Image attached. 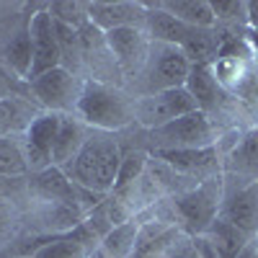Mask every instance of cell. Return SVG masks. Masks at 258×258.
Here are the masks:
<instances>
[{
  "instance_id": "6da1fadb",
  "label": "cell",
  "mask_w": 258,
  "mask_h": 258,
  "mask_svg": "<svg viewBox=\"0 0 258 258\" xmlns=\"http://www.w3.org/2000/svg\"><path fill=\"white\" fill-rule=\"evenodd\" d=\"M121 158L124 153L119 150L116 140L109 132H96L93 129L88 140H85L83 150L78 153V158L70 165H64L62 170L78 186L98 194V197H109L116 183Z\"/></svg>"
},
{
  "instance_id": "7a4b0ae2",
  "label": "cell",
  "mask_w": 258,
  "mask_h": 258,
  "mask_svg": "<svg viewBox=\"0 0 258 258\" xmlns=\"http://www.w3.org/2000/svg\"><path fill=\"white\" fill-rule=\"evenodd\" d=\"M78 116L96 132H114L135 121V101H129L119 88L96 78L83 80V93L78 101Z\"/></svg>"
},
{
  "instance_id": "3957f363",
  "label": "cell",
  "mask_w": 258,
  "mask_h": 258,
  "mask_svg": "<svg viewBox=\"0 0 258 258\" xmlns=\"http://www.w3.org/2000/svg\"><path fill=\"white\" fill-rule=\"evenodd\" d=\"M222 207V181L220 176H212L202 183H197L194 188L178 194L170 202L173 209V220L178 222V227L191 235V238H199L207 232V227L217 220Z\"/></svg>"
},
{
  "instance_id": "277c9868",
  "label": "cell",
  "mask_w": 258,
  "mask_h": 258,
  "mask_svg": "<svg viewBox=\"0 0 258 258\" xmlns=\"http://www.w3.org/2000/svg\"><path fill=\"white\" fill-rule=\"evenodd\" d=\"M188 73H191V62L186 59L181 47L150 41V54L142 68L145 96L173 91V88H186Z\"/></svg>"
},
{
  "instance_id": "5b68a950",
  "label": "cell",
  "mask_w": 258,
  "mask_h": 258,
  "mask_svg": "<svg viewBox=\"0 0 258 258\" xmlns=\"http://www.w3.org/2000/svg\"><path fill=\"white\" fill-rule=\"evenodd\" d=\"M155 150H194L214 145V126L204 111H191L150 132Z\"/></svg>"
},
{
  "instance_id": "8992f818",
  "label": "cell",
  "mask_w": 258,
  "mask_h": 258,
  "mask_svg": "<svg viewBox=\"0 0 258 258\" xmlns=\"http://www.w3.org/2000/svg\"><path fill=\"white\" fill-rule=\"evenodd\" d=\"M191 111H199L197 101L191 98L186 88H173V91H163V93H150L140 96L135 101V119L147 126L150 132L168 121H173L178 116H186Z\"/></svg>"
},
{
  "instance_id": "52a82bcc",
  "label": "cell",
  "mask_w": 258,
  "mask_h": 258,
  "mask_svg": "<svg viewBox=\"0 0 258 258\" xmlns=\"http://www.w3.org/2000/svg\"><path fill=\"white\" fill-rule=\"evenodd\" d=\"M29 88H31V96L39 101V106H44L47 111H54V114H64L70 109H78L83 83L68 68H57L29 80Z\"/></svg>"
},
{
  "instance_id": "ba28073f",
  "label": "cell",
  "mask_w": 258,
  "mask_h": 258,
  "mask_svg": "<svg viewBox=\"0 0 258 258\" xmlns=\"http://www.w3.org/2000/svg\"><path fill=\"white\" fill-rule=\"evenodd\" d=\"M62 124V114L54 111H41L24 132V155L29 163V173H39L52 165V150H54V140Z\"/></svg>"
},
{
  "instance_id": "9c48e42d",
  "label": "cell",
  "mask_w": 258,
  "mask_h": 258,
  "mask_svg": "<svg viewBox=\"0 0 258 258\" xmlns=\"http://www.w3.org/2000/svg\"><path fill=\"white\" fill-rule=\"evenodd\" d=\"M29 34H31V49H34V59H31V73L29 80L44 75L49 70L62 68V52L57 44V31H54V18L49 16V11H39L31 16L29 21Z\"/></svg>"
},
{
  "instance_id": "30bf717a",
  "label": "cell",
  "mask_w": 258,
  "mask_h": 258,
  "mask_svg": "<svg viewBox=\"0 0 258 258\" xmlns=\"http://www.w3.org/2000/svg\"><path fill=\"white\" fill-rule=\"evenodd\" d=\"M106 47L114 54L116 64L126 73V75H137L142 73L147 54H150V41L145 36V29L137 26H124V29H114L103 36Z\"/></svg>"
},
{
  "instance_id": "8fae6325",
  "label": "cell",
  "mask_w": 258,
  "mask_h": 258,
  "mask_svg": "<svg viewBox=\"0 0 258 258\" xmlns=\"http://www.w3.org/2000/svg\"><path fill=\"white\" fill-rule=\"evenodd\" d=\"M98 248L101 240L85 225H78L68 232L44 235V245H39L31 258H91Z\"/></svg>"
},
{
  "instance_id": "7c38bea8",
  "label": "cell",
  "mask_w": 258,
  "mask_h": 258,
  "mask_svg": "<svg viewBox=\"0 0 258 258\" xmlns=\"http://www.w3.org/2000/svg\"><path fill=\"white\" fill-rule=\"evenodd\" d=\"M220 217L243 230L245 235H258V181L245 183L238 191H227L222 197Z\"/></svg>"
},
{
  "instance_id": "4fadbf2b",
  "label": "cell",
  "mask_w": 258,
  "mask_h": 258,
  "mask_svg": "<svg viewBox=\"0 0 258 258\" xmlns=\"http://www.w3.org/2000/svg\"><path fill=\"white\" fill-rule=\"evenodd\" d=\"M155 158L183 176H202L204 181L212 178L214 170H220L217 147H194V150H155Z\"/></svg>"
},
{
  "instance_id": "5bb4252c",
  "label": "cell",
  "mask_w": 258,
  "mask_h": 258,
  "mask_svg": "<svg viewBox=\"0 0 258 258\" xmlns=\"http://www.w3.org/2000/svg\"><path fill=\"white\" fill-rule=\"evenodd\" d=\"M88 11V24L98 26L101 31H114V29H124V26H137L145 29V18H147V8L145 3H85Z\"/></svg>"
},
{
  "instance_id": "9a60e30c",
  "label": "cell",
  "mask_w": 258,
  "mask_h": 258,
  "mask_svg": "<svg viewBox=\"0 0 258 258\" xmlns=\"http://www.w3.org/2000/svg\"><path fill=\"white\" fill-rule=\"evenodd\" d=\"M186 91L191 93L194 101H197L199 111H204L207 116H209L212 109H217L220 101H222V83L214 75L212 64H191Z\"/></svg>"
},
{
  "instance_id": "2e32d148",
  "label": "cell",
  "mask_w": 258,
  "mask_h": 258,
  "mask_svg": "<svg viewBox=\"0 0 258 258\" xmlns=\"http://www.w3.org/2000/svg\"><path fill=\"white\" fill-rule=\"evenodd\" d=\"M88 135H91L88 126H85L80 119H73L70 114H62V124H59L54 150H52V165H57V168L70 165L78 158V153L83 150Z\"/></svg>"
},
{
  "instance_id": "e0dca14e",
  "label": "cell",
  "mask_w": 258,
  "mask_h": 258,
  "mask_svg": "<svg viewBox=\"0 0 258 258\" xmlns=\"http://www.w3.org/2000/svg\"><path fill=\"white\" fill-rule=\"evenodd\" d=\"M147 8V18H145V31L153 41H160V44H173L181 47L183 39L188 36L191 26L181 24L178 18H173L168 11H163L158 3H145Z\"/></svg>"
},
{
  "instance_id": "ac0fdd59",
  "label": "cell",
  "mask_w": 258,
  "mask_h": 258,
  "mask_svg": "<svg viewBox=\"0 0 258 258\" xmlns=\"http://www.w3.org/2000/svg\"><path fill=\"white\" fill-rule=\"evenodd\" d=\"M202 238L212 245V250L217 253V258H238L243 253V248L253 240L250 235H245L243 230H238L227 220H222L220 214H217V220L207 227V232L202 235Z\"/></svg>"
},
{
  "instance_id": "d6986e66",
  "label": "cell",
  "mask_w": 258,
  "mask_h": 258,
  "mask_svg": "<svg viewBox=\"0 0 258 258\" xmlns=\"http://www.w3.org/2000/svg\"><path fill=\"white\" fill-rule=\"evenodd\" d=\"M41 111H36L31 101L21 98V96H6L0 98V137H8V135H16L21 129H29V124L39 116Z\"/></svg>"
},
{
  "instance_id": "ffe728a7",
  "label": "cell",
  "mask_w": 258,
  "mask_h": 258,
  "mask_svg": "<svg viewBox=\"0 0 258 258\" xmlns=\"http://www.w3.org/2000/svg\"><path fill=\"white\" fill-rule=\"evenodd\" d=\"M158 6L191 29H212L214 26V13L207 0H163Z\"/></svg>"
},
{
  "instance_id": "44dd1931",
  "label": "cell",
  "mask_w": 258,
  "mask_h": 258,
  "mask_svg": "<svg viewBox=\"0 0 258 258\" xmlns=\"http://www.w3.org/2000/svg\"><path fill=\"white\" fill-rule=\"evenodd\" d=\"M220 36L214 29H191L188 36L183 39L181 52L191 64H212L220 52Z\"/></svg>"
},
{
  "instance_id": "7402d4cb",
  "label": "cell",
  "mask_w": 258,
  "mask_h": 258,
  "mask_svg": "<svg viewBox=\"0 0 258 258\" xmlns=\"http://www.w3.org/2000/svg\"><path fill=\"white\" fill-rule=\"evenodd\" d=\"M140 227H142V220H140V217L116 225V227L101 240L103 255H106V258H129V255H132V250H135Z\"/></svg>"
},
{
  "instance_id": "603a6c76",
  "label": "cell",
  "mask_w": 258,
  "mask_h": 258,
  "mask_svg": "<svg viewBox=\"0 0 258 258\" xmlns=\"http://www.w3.org/2000/svg\"><path fill=\"white\" fill-rule=\"evenodd\" d=\"M6 59L8 64L16 70V75L26 78L29 80V73H31V59H34V49H31V34H29V24L24 29H18L11 41L6 44Z\"/></svg>"
},
{
  "instance_id": "cb8c5ba5",
  "label": "cell",
  "mask_w": 258,
  "mask_h": 258,
  "mask_svg": "<svg viewBox=\"0 0 258 258\" xmlns=\"http://www.w3.org/2000/svg\"><path fill=\"white\" fill-rule=\"evenodd\" d=\"M0 173L11 176V178H26V173H29L24 145L13 135L0 137Z\"/></svg>"
},
{
  "instance_id": "d4e9b609",
  "label": "cell",
  "mask_w": 258,
  "mask_h": 258,
  "mask_svg": "<svg viewBox=\"0 0 258 258\" xmlns=\"http://www.w3.org/2000/svg\"><path fill=\"white\" fill-rule=\"evenodd\" d=\"M227 168L232 173H240V176H253L258 181V132L248 135L240 147H235V153L227 163Z\"/></svg>"
},
{
  "instance_id": "484cf974",
  "label": "cell",
  "mask_w": 258,
  "mask_h": 258,
  "mask_svg": "<svg viewBox=\"0 0 258 258\" xmlns=\"http://www.w3.org/2000/svg\"><path fill=\"white\" fill-rule=\"evenodd\" d=\"M145 173H147V155L142 153V150H132V153H126L121 158V165H119L114 191H124L129 186H135Z\"/></svg>"
},
{
  "instance_id": "4316f807",
  "label": "cell",
  "mask_w": 258,
  "mask_h": 258,
  "mask_svg": "<svg viewBox=\"0 0 258 258\" xmlns=\"http://www.w3.org/2000/svg\"><path fill=\"white\" fill-rule=\"evenodd\" d=\"M49 16L57 21V24L80 29L83 24H88V11H85V3H73V0H59V3L47 6Z\"/></svg>"
},
{
  "instance_id": "83f0119b",
  "label": "cell",
  "mask_w": 258,
  "mask_h": 258,
  "mask_svg": "<svg viewBox=\"0 0 258 258\" xmlns=\"http://www.w3.org/2000/svg\"><path fill=\"white\" fill-rule=\"evenodd\" d=\"M212 13H214V24L222 21V24H232L238 18H245V3H235V0H217V3H209Z\"/></svg>"
},
{
  "instance_id": "f1b7e54d",
  "label": "cell",
  "mask_w": 258,
  "mask_h": 258,
  "mask_svg": "<svg viewBox=\"0 0 258 258\" xmlns=\"http://www.w3.org/2000/svg\"><path fill=\"white\" fill-rule=\"evenodd\" d=\"M163 258H199L197 240H194L191 235H181V238L163 253Z\"/></svg>"
},
{
  "instance_id": "f546056e",
  "label": "cell",
  "mask_w": 258,
  "mask_h": 258,
  "mask_svg": "<svg viewBox=\"0 0 258 258\" xmlns=\"http://www.w3.org/2000/svg\"><path fill=\"white\" fill-rule=\"evenodd\" d=\"M24 181H26V178H11V176H3V173H0V202L13 199L21 188L29 186V183H24Z\"/></svg>"
},
{
  "instance_id": "4dcf8cb0",
  "label": "cell",
  "mask_w": 258,
  "mask_h": 258,
  "mask_svg": "<svg viewBox=\"0 0 258 258\" xmlns=\"http://www.w3.org/2000/svg\"><path fill=\"white\" fill-rule=\"evenodd\" d=\"M13 222V207L11 202H0V232H6Z\"/></svg>"
},
{
  "instance_id": "1f68e13d",
  "label": "cell",
  "mask_w": 258,
  "mask_h": 258,
  "mask_svg": "<svg viewBox=\"0 0 258 258\" xmlns=\"http://www.w3.org/2000/svg\"><path fill=\"white\" fill-rule=\"evenodd\" d=\"M245 21L250 29H258V0H248L245 3Z\"/></svg>"
},
{
  "instance_id": "d6a6232c",
  "label": "cell",
  "mask_w": 258,
  "mask_h": 258,
  "mask_svg": "<svg viewBox=\"0 0 258 258\" xmlns=\"http://www.w3.org/2000/svg\"><path fill=\"white\" fill-rule=\"evenodd\" d=\"M238 258H258V253H255V243L250 240V243H248V245L243 248V253H240Z\"/></svg>"
},
{
  "instance_id": "836d02e7",
  "label": "cell",
  "mask_w": 258,
  "mask_h": 258,
  "mask_svg": "<svg viewBox=\"0 0 258 258\" xmlns=\"http://www.w3.org/2000/svg\"><path fill=\"white\" fill-rule=\"evenodd\" d=\"M248 44L253 47V54L258 57V29H250V34H248Z\"/></svg>"
},
{
  "instance_id": "e575fe53",
  "label": "cell",
  "mask_w": 258,
  "mask_h": 258,
  "mask_svg": "<svg viewBox=\"0 0 258 258\" xmlns=\"http://www.w3.org/2000/svg\"><path fill=\"white\" fill-rule=\"evenodd\" d=\"M6 96H11V88H8V83L0 78V98H6Z\"/></svg>"
},
{
  "instance_id": "d590c367",
  "label": "cell",
  "mask_w": 258,
  "mask_h": 258,
  "mask_svg": "<svg viewBox=\"0 0 258 258\" xmlns=\"http://www.w3.org/2000/svg\"><path fill=\"white\" fill-rule=\"evenodd\" d=\"M253 243H255V253H258V235H255V238H253Z\"/></svg>"
}]
</instances>
